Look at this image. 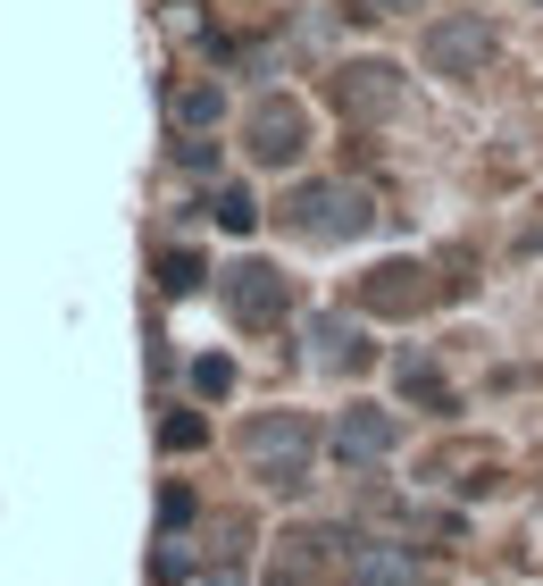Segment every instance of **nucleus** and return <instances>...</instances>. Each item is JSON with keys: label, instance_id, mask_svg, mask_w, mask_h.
<instances>
[{"label": "nucleus", "instance_id": "f257e3e1", "mask_svg": "<svg viewBox=\"0 0 543 586\" xmlns=\"http://www.w3.org/2000/svg\"><path fill=\"white\" fill-rule=\"evenodd\" d=\"M368 218H376V209H368L359 185H301L293 193V227L319 235V244H343V235H359Z\"/></svg>", "mask_w": 543, "mask_h": 586}, {"label": "nucleus", "instance_id": "f03ea898", "mask_svg": "<svg viewBox=\"0 0 543 586\" xmlns=\"http://www.w3.org/2000/svg\"><path fill=\"white\" fill-rule=\"evenodd\" d=\"M485 59H493V25L477 18V9H469V18H443L427 34V68H435V76H477Z\"/></svg>", "mask_w": 543, "mask_h": 586}, {"label": "nucleus", "instance_id": "7ed1b4c3", "mask_svg": "<svg viewBox=\"0 0 543 586\" xmlns=\"http://www.w3.org/2000/svg\"><path fill=\"white\" fill-rule=\"evenodd\" d=\"M226 310H234L243 327H276L284 319V277L268 260H243L234 277H226Z\"/></svg>", "mask_w": 543, "mask_h": 586}, {"label": "nucleus", "instance_id": "20e7f679", "mask_svg": "<svg viewBox=\"0 0 543 586\" xmlns=\"http://www.w3.org/2000/svg\"><path fill=\"white\" fill-rule=\"evenodd\" d=\"M251 453L268 461V486H301V470H310V428H301V419H268V428H251Z\"/></svg>", "mask_w": 543, "mask_h": 586}, {"label": "nucleus", "instance_id": "39448f33", "mask_svg": "<svg viewBox=\"0 0 543 586\" xmlns=\"http://www.w3.org/2000/svg\"><path fill=\"white\" fill-rule=\"evenodd\" d=\"M301 134H310V126H301V110H293V101H268V110L251 117V152H260L268 168H276V160H293V152H301Z\"/></svg>", "mask_w": 543, "mask_h": 586}, {"label": "nucleus", "instance_id": "423d86ee", "mask_svg": "<svg viewBox=\"0 0 543 586\" xmlns=\"http://www.w3.org/2000/svg\"><path fill=\"white\" fill-rule=\"evenodd\" d=\"M335 453L343 461H385V453H394V419H385V411H352L335 428Z\"/></svg>", "mask_w": 543, "mask_h": 586}, {"label": "nucleus", "instance_id": "0eeeda50", "mask_svg": "<svg viewBox=\"0 0 543 586\" xmlns=\"http://www.w3.org/2000/svg\"><path fill=\"white\" fill-rule=\"evenodd\" d=\"M359 586H418V562L410 553H394V545H359Z\"/></svg>", "mask_w": 543, "mask_h": 586}, {"label": "nucleus", "instance_id": "6e6552de", "mask_svg": "<svg viewBox=\"0 0 543 586\" xmlns=\"http://www.w3.org/2000/svg\"><path fill=\"white\" fill-rule=\"evenodd\" d=\"M310 336H319V360H326V369H359V327H343V319H319Z\"/></svg>", "mask_w": 543, "mask_h": 586}, {"label": "nucleus", "instance_id": "1a4fd4ad", "mask_svg": "<svg viewBox=\"0 0 543 586\" xmlns=\"http://www.w3.org/2000/svg\"><path fill=\"white\" fill-rule=\"evenodd\" d=\"M209 218H218V227H234V235H243L251 218H260V209H251V193L234 185V193H218V202H209Z\"/></svg>", "mask_w": 543, "mask_h": 586}, {"label": "nucleus", "instance_id": "9d476101", "mask_svg": "<svg viewBox=\"0 0 543 586\" xmlns=\"http://www.w3.org/2000/svg\"><path fill=\"white\" fill-rule=\"evenodd\" d=\"M159 285H168V294H192V285H201V260H192V251H176V260L159 268Z\"/></svg>", "mask_w": 543, "mask_h": 586}, {"label": "nucleus", "instance_id": "9b49d317", "mask_svg": "<svg viewBox=\"0 0 543 586\" xmlns=\"http://www.w3.org/2000/svg\"><path fill=\"white\" fill-rule=\"evenodd\" d=\"M192 385H201V394H226V385H234V369H226V360H201V369H192Z\"/></svg>", "mask_w": 543, "mask_h": 586}, {"label": "nucleus", "instance_id": "f8f14e48", "mask_svg": "<svg viewBox=\"0 0 543 586\" xmlns=\"http://www.w3.org/2000/svg\"><path fill=\"white\" fill-rule=\"evenodd\" d=\"M352 9H368V18H394V9H418V0H352Z\"/></svg>", "mask_w": 543, "mask_h": 586}, {"label": "nucleus", "instance_id": "ddd939ff", "mask_svg": "<svg viewBox=\"0 0 543 586\" xmlns=\"http://www.w3.org/2000/svg\"><path fill=\"white\" fill-rule=\"evenodd\" d=\"M209 586H243V578H209Z\"/></svg>", "mask_w": 543, "mask_h": 586}]
</instances>
